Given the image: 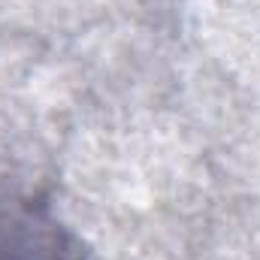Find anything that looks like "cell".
Listing matches in <instances>:
<instances>
[{
    "instance_id": "cell-1",
    "label": "cell",
    "mask_w": 260,
    "mask_h": 260,
    "mask_svg": "<svg viewBox=\"0 0 260 260\" xmlns=\"http://www.w3.org/2000/svg\"><path fill=\"white\" fill-rule=\"evenodd\" d=\"M0 260H94V254L49 203L0 188Z\"/></svg>"
}]
</instances>
